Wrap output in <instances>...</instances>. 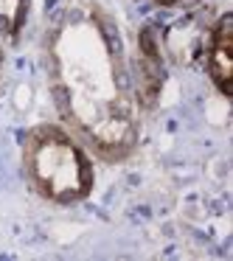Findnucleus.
<instances>
[{
	"instance_id": "nucleus-2",
	"label": "nucleus",
	"mask_w": 233,
	"mask_h": 261,
	"mask_svg": "<svg viewBox=\"0 0 233 261\" xmlns=\"http://www.w3.org/2000/svg\"><path fill=\"white\" fill-rule=\"evenodd\" d=\"M23 171L29 186L54 205H76L93 188V154L70 129L37 124L23 141Z\"/></svg>"
},
{
	"instance_id": "nucleus-5",
	"label": "nucleus",
	"mask_w": 233,
	"mask_h": 261,
	"mask_svg": "<svg viewBox=\"0 0 233 261\" xmlns=\"http://www.w3.org/2000/svg\"><path fill=\"white\" fill-rule=\"evenodd\" d=\"M158 6H169V9H194L199 6V3H205V0H154Z\"/></svg>"
},
{
	"instance_id": "nucleus-1",
	"label": "nucleus",
	"mask_w": 233,
	"mask_h": 261,
	"mask_svg": "<svg viewBox=\"0 0 233 261\" xmlns=\"http://www.w3.org/2000/svg\"><path fill=\"white\" fill-rule=\"evenodd\" d=\"M48 85L68 129L104 160L141 135V96L113 14L96 0H62L45 25Z\"/></svg>"
},
{
	"instance_id": "nucleus-4",
	"label": "nucleus",
	"mask_w": 233,
	"mask_h": 261,
	"mask_svg": "<svg viewBox=\"0 0 233 261\" xmlns=\"http://www.w3.org/2000/svg\"><path fill=\"white\" fill-rule=\"evenodd\" d=\"M29 17V0H0V34L17 37Z\"/></svg>"
},
{
	"instance_id": "nucleus-3",
	"label": "nucleus",
	"mask_w": 233,
	"mask_h": 261,
	"mask_svg": "<svg viewBox=\"0 0 233 261\" xmlns=\"http://www.w3.org/2000/svg\"><path fill=\"white\" fill-rule=\"evenodd\" d=\"M230 12H222L216 23H211L208 34H205V65H208V76L216 85V90L222 96H230V73H233V62H230Z\"/></svg>"
},
{
	"instance_id": "nucleus-6",
	"label": "nucleus",
	"mask_w": 233,
	"mask_h": 261,
	"mask_svg": "<svg viewBox=\"0 0 233 261\" xmlns=\"http://www.w3.org/2000/svg\"><path fill=\"white\" fill-rule=\"evenodd\" d=\"M0 79H3V54H0Z\"/></svg>"
}]
</instances>
